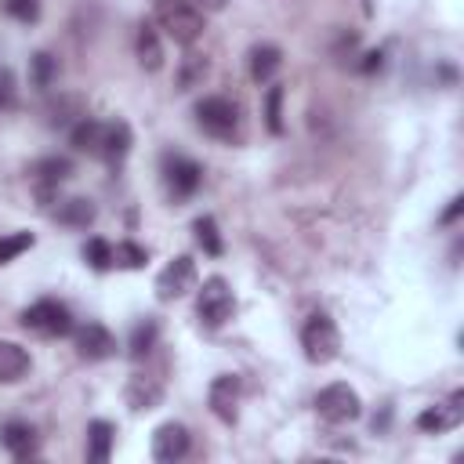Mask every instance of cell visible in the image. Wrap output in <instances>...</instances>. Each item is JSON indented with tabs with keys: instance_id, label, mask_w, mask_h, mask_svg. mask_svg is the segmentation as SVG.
<instances>
[{
	"instance_id": "6da1fadb",
	"label": "cell",
	"mask_w": 464,
	"mask_h": 464,
	"mask_svg": "<svg viewBox=\"0 0 464 464\" xmlns=\"http://www.w3.org/2000/svg\"><path fill=\"white\" fill-rule=\"evenodd\" d=\"M156 22L181 47H188L203 36V11L188 0H156Z\"/></svg>"
},
{
	"instance_id": "7a4b0ae2",
	"label": "cell",
	"mask_w": 464,
	"mask_h": 464,
	"mask_svg": "<svg viewBox=\"0 0 464 464\" xmlns=\"http://www.w3.org/2000/svg\"><path fill=\"white\" fill-rule=\"evenodd\" d=\"M196 123H199L210 138L232 141V138L239 134V109H236V102H228V98L210 94V98H199V102H196Z\"/></svg>"
},
{
	"instance_id": "3957f363",
	"label": "cell",
	"mask_w": 464,
	"mask_h": 464,
	"mask_svg": "<svg viewBox=\"0 0 464 464\" xmlns=\"http://www.w3.org/2000/svg\"><path fill=\"white\" fill-rule=\"evenodd\" d=\"M232 308H236V297H232L228 283H225L221 276L203 279L199 297H196V315H199V323L210 326V330H218V326H225V323L232 319Z\"/></svg>"
},
{
	"instance_id": "277c9868",
	"label": "cell",
	"mask_w": 464,
	"mask_h": 464,
	"mask_svg": "<svg viewBox=\"0 0 464 464\" xmlns=\"http://www.w3.org/2000/svg\"><path fill=\"white\" fill-rule=\"evenodd\" d=\"M301 348H304V355H308L312 362H330V359H337V352H341V334H337L334 319L323 315V312L308 315V323L301 326Z\"/></svg>"
},
{
	"instance_id": "5b68a950",
	"label": "cell",
	"mask_w": 464,
	"mask_h": 464,
	"mask_svg": "<svg viewBox=\"0 0 464 464\" xmlns=\"http://www.w3.org/2000/svg\"><path fill=\"white\" fill-rule=\"evenodd\" d=\"M22 326L33 330V334H40V337H65L72 330V315H69V308L62 301L44 297V301H33L22 312Z\"/></svg>"
},
{
	"instance_id": "8992f818",
	"label": "cell",
	"mask_w": 464,
	"mask_h": 464,
	"mask_svg": "<svg viewBox=\"0 0 464 464\" xmlns=\"http://www.w3.org/2000/svg\"><path fill=\"white\" fill-rule=\"evenodd\" d=\"M315 410H319V417L323 420H330V424H348V420H355L359 413H362V399H359V392L355 388H348V384H326L319 395H315Z\"/></svg>"
},
{
	"instance_id": "52a82bcc",
	"label": "cell",
	"mask_w": 464,
	"mask_h": 464,
	"mask_svg": "<svg viewBox=\"0 0 464 464\" xmlns=\"http://www.w3.org/2000/svg\"><path fill=\"white\" fill-rule=\"evenodd\" d=\"M163 181H167V192L174 199H188L203 181V167L196 160H188V156L167 152L163 156Z\"/></svg>"
},
{
	"instance_id": "ba28073f",
	"label": "cell",
	"mask_w": 464,
	"mask_h": 464,
	"mask_svg": "<svg viewBox=\"0 0 464 464\" xmlns=\"http://www.w3.org/2000/svg\"><path fill=\"white\" fill-rule=\"evenodd\" d=\"M192 286H196V261H192L188 254H178V257L160 272V279H156V294H160L163 301H174V297L188 294Z\"/></svg>"
},
{
	"instance_id": "9c48e42d",
	"label": "cell",
	"mask_w": 464,
	"mask_h": 464,
	"mask_svg": "<svg viewBox=\"0 0 464 464\" xmlns=\"http://www.w3.org/2000/svg\"><path fill=\"white\" fill-rule=\"evenodd\" d=\"M185 453H188V431H185V424L167 420V424H160V428L152 431V460L174 464V460H181Z\"/></svg>"
},
{
	"instance_id": "30bf717a",
	"label": "cell",
	"mask_w": 464,
	"mask_h": 464,
	"mask_svg": "<svg viewBox=\"0 0 464 464\" xmlns=\"http://www.w3.org/2000/svg\"><path fill=\"white\" fill-rule=\"evenodd\" d=\"M116 352V337L102 326V323H87L76 330V355L87 362H102Z\"/></svg>"
},
{
	"instance_id": "8fae6325",
	"label": "cell",
	"mask_w": 464,
	"mask_h": 464,
	"mask_svg": "<svg viewBox=\"0 0 464 464\" xmlns=\"http://www.w3.org/2000/svg\"><path fill=\"white\" fill-rule=\"evenodd\" d=\"M207 399H210V410H214L225 424H232L236 413H239V410H236V406H239V377H236V373H221V377H214Z\"/></svg>"
},
{
	"instance_id": "7c38bea8",
	"label": "cell",
	"mask_w": 464,
	"mask_h": 464,
	"mask_svg": "<svg viewBox=\"0 0 464 464\" xmlns=\"http://www.w3.org/2000/svg\"><path fill=\"white\" fill-rule=\"evenodd\" d=\"M72 174V163L65 156H44L36 167H33V181H36V192L44 199H51L58 192V185H65Z\"/></svg>"
},
{
	"instance_id": "4fadbf2b",
	"label": "cell",
	"mask_w": 464,
	"mask_h": 464,
	"mask_svg": "<svg viewBox=\"0 0 464 464\" xmlns=\"http://www.w3.org/2000/svg\"><path fill=\"white\" fill-rule=\"evenodd\" d=\"M0 446H4L11 457H18V460L33 457V453H36V431H33V424H25V420H7V424L0 428Z\"/></svg>"
},
{
	"instance_id": "5bb4252c",
	"label": "cell",
	"mask_w": 464,
	"mask_h": 464,
	"mask_svg": "<svg viewBox=\"0 0 464 464\" xmlns=\"http://www.w3.org/2000/svg\"><path fill=\"white\" fill-rule=\"evenodd\" d=\"M279 65H283V51L276 47V44H257L254 51H250V80L261 87V83H272L276 80V72H279Z\"/></svg>"
},
{
	"instance_id": "9a60e30c",
	"label": "cell",
	"mask_w": 464,
	"mask_h": 464,
	"mask_svg": "<svg viewBox=\"0 0 464 464\" xmlns=\"http://www.w3.org/2000/svg\"><path fill=\"white\" fill-rule=\"evenodd\" d=\"M54 218H58V225H65V228H87V225H94L98 210H94V203H91L87 196H72V199H62V203H58Z\"/></svg>"
},
{
	"instance_id": "2e32d148",
	"label": "cell",
	"mask_w": 464,
	"mask_h": 464,
	"mask_svg": "<svg viewBox=\"0 0 464 464\" xmlns=\"http://www.w3.org/2000/svg\"><path fill=\"white\" fill-rule=\"evenodd\" d=\"M134 51H138V65H141L145 72H160V69H163V44H160V33H156L152 25H141V29H138Z\"/></svg>"
},
{
	"instance_id": "e0dca14e",
	"label": "cell",
	"mask_w": 464,
	"mask_h": 464,
	"mask_svg": "<svg viewBox=\"0 0 464 464\" xmlns=\"http://www.w3.org/2000/svg\"><path fill=\"white\" fill-rule=\"evenodd\" d=\"M29 373V352L14 341H0V381L14 384Z\"/></svg>"
},
{
	"instance_id": "ac0fdd59",
	"label": "cell",
	"mask_w": 464,
	"mask_h": 464,
	"mask_svg": "<svg viewBox=\"0 0 464 464\" xmlns=\"http://www.w3.org/2000/svg\"><path fill=\"white\" fill-rule=\"evenodd\" d=\"M112 439H116V428L109 420H91V428H87V460L105 464L109 453H112Z\"/></svg>"
},
{
	"instance_id": "d6986e66",
	"label": "cell",
	"mask_w": 464,
	"mask_h": 464,
	"mask_svg": "<svg viewBox=\"0 0 464 464\" xmlns=\"http://www.w3.org/2000/svg\"><path fill=\"white\" fill-rule=\"evenodd\" d=\"M127 149H130V127H127L123 120H109L105 130H102V152H98V156H105V160H123Z\"/></svg>"
},
{
	"instance_id": "ffe728a7",
	"label": "cell",
	"mask_w": 464,
	"mask_h": 464,
	"mask_svg": "<svg viewBox=\"0 0 464 464\" xmlns=\"http://www.w3.org/2000/svg\"><path fill=\"white\" fill-rule=\"evenodd\" d=\"M160 395H163V388L152 377H145V373H134L130 384H127V402L134 410H152L160 402Z\"/></svg>"
},
{
	"instance_id": "44dd1931",
	"label": "cell",
	"mask_w": 464,
	"mask_h": 464,
	"mask_svg": "<svg viewBox=\"0 0 464 464\" xmlns=\"http://www.w3.org/2000/svg\"><path fill=\"white\" fill-rule=\"evenodd\" d=\"M102 130H105V123H102V120L83 116V120H76V123H72V145H76L80 152L98 156V152H102Z\"/></svg>"
},
{
	"instance_id": "7402d4cb",
	"label": "cell",
	"mask_w": 464,
	"mask_h": 464,
	"mask_svg": "<svg viewBox=\"0 0 464 464\" xmlns=\"http://www.w3.org/2000/svg\"><path fill=\"white\" fill-rule=\"evenodd\" d=\"M457 420H460V410L457 406H428L424 413H417V428L420 431H431V435L457 428Z\"/></svg>"
},
{
	"instance_id": "603a6c76",
	"label": "cell",
	"mask_w": 464,
	"mask_h": 464,
	"mask_svg": "<svg viewBox=\"0 0 464 464\" xmlns=\"http://www.w3.org/2000/svg\"><path fill=\"white\" fill-rule=\"evenodd\" d=\"M207 72H210L207 54H185L181 65H178V91H192V87H199V83L207 80Z\"/></svg>"
},
{
	"instance_id": "cb8c5ba5",
	"label": "cell",
	"mask_w": 464,
	"mask_h": 464,
	"mask_svg": "<svg viewBox=\"0 0 464 464\" xmlns=\"http://www.w3.org/2000/svg\"><path fill=\"white\" fill-rule=\"evenodd\" d=\"M47 116H51V127H69V123H76V120L87 116V112H83V98H80V94H65L62 102H54V105L47 109Z\"/></svg>"
},
{
	"instance_id": "d4e9b609",
	"label": "cell",
	"mask_w": 464,
	"mask_h": 464,
	"mask_svg": "<svg viewBox=\"0 0 464 464\" xmlns=\"http://www.w3.org/2000/svg\"><path fill=\"white\" fill-rule=\"evenodd\" d=\"M29 80H33V87L47 91V87L58 80V58H54V54H47V51L33 54V62H29Z\"/></svg>"
},
{
	"instance_id": "484cf974",
	"label": "cell",
	"mask_w": 464,
	"mask_h": 464,
	"mask_svg": "<svg viewBox=\"0 0 464 464\" xmlns=\"http://www.w3.org/2000/svg\"><path fill=\"white\" fill-rule=\"evenodd\" d=\"M192 232H196V239H199V246L207 250V254H221V232H218V221L210 218V214H203V218H196V225H192Z\"/></svg>"
},
{
	"instance_id": "4316f807",
	"label": "cell",
	"mask_w": 464,
	"mask_h": 464,
	"mask_svg": "<svg viewBox=\"0 0 464 464\" xmlns=\"http://www.w3.org/2000/svg\"><path fill=\"white\" fill-rule=\"evenodd\" d=\"M145 261H149V250L138 246V243H130V239H123V243L112 246V265H120V268H141Z\"/></svg>"
},
{
	"instance_id": "83f0119b",
	"label": "cell",
	"mask_w": 464,
	"mask_h": 464,
	"mask_svg": "<svg viewBox=\"0 0 464 464\" xmlns=\"http://www.w3.org/2000/svg\"><path fill=\"white\" fill-rule=\"evenodd\" d=\"M265 123L272 134H283V87L272 83L265 94Z\"/></svg>"
},
{
	"instance_id": "f1b7e54d",
	"label": "cell",
	"mask_w": 464,
	"mask_h": 464,
	"mask_svg": "<svg viewBox=\"0 0 464 464\" xmlns=\"http://www.w3.org/2000/svg\"><path fill=\"white\" fill-rule=\"evenodd\" d=\"M156 334H160V326H156L152 319L138 323V326H134V334H130V355H134V359L149 355V352H152V344H156Z\"/></svg>"
},
{
	"instance_id": "f546056e",
	"label": "cell",
	"mask_w": 464,
	"mask_h": 464,
	"mask_svg": "<svg viewBox=\"0 0 464 464\" xmlns=\"http://www.w3.org/2000/svg\"><path fill=\"white\" fill-rule=\"evenodd\" d=\"M83 261L91 265V268H98V272H105V268H112V246L105 243V239H87L83 243Z\"/></svg>"
},
{
	"instance_id": "4dcf8cb0",
	"label": "cell",
	"mask_w": 464,
	"mask_h": 464,
	"mask_svg": "<svg viewBox=\"0 0 464 464\" xmlns=\"http://www.w3.org/2000/svg\"><path fill=\"white\" fill-rule=\"evenodd\" d=\"M33 246V232H11V236H0V265L14 261L18 254H25Z\"/></svg>"
},
{
	"instance_id": "1f68e13d",
	"label": "cell",
	"mask_w": 464,
	"mask_h": 464,
	"mask_svg": "<svg viewBox=\"0 0 464 464\" xmlns=\"http://www.w3.org/2000/svg\"><path fill=\"white\" fill-rule=\"evenodd\" d=\"M7 11L18 22H36L40 18V0H7Z\"/></svg>"
},
{
	"instance_id": "d6a6232c",
	"label": "cell",
	"mask_w": 464,
	"mask_h": 464,
	"mask_svg": "<svg viewBox=\"0 0 464 464\" xmlns=\"http://www.w3.org/2000/svg\"><path fill=\"white\" fill-rule=\"evenodd\" d=\"M14 105V72L7 65H0V109Z\"/></svg>"
},
{
	"instance_id": "836d02e7",
	"label": "cell",
	"mask_w": 464,
	"mask_h": 464,
	"mask_svg": "<svg viewBox=\"0 0 464 464\" xmlns=\"http://www.w3.org/2000/svg\"><path fill=\"white\" fill-rule=\"evenodd\" d=\"M460 210H464V199H460V196H453V199H450V207L442 210V218H439V221H442V225H453V221L460 218Z\"/></svg>"
},
{
	"instance_id": "e575fe53",
	"label": "cell",
	"mask_w": 464,
	"mask_h": 464,
	"mask_svg": "<svg viewBox=\"0 0 464 464\" xmlns=\"http://www.w3.org/2000/svg\"><path fill=\"white\" fill-rule=\"evenodd\" d=\"M359 69H362V72H373V69H381V51H370V54H366V62H362Z\"/></svg>"
},
{
	"instance_id": "d590c367",
	"label": "cell",
	"mask_w": 464,
	"mask_h": 464,
	"mask_svg": "<svg viewBox=\"0 0 464 464\" xmlns=\"http://www.w3.org/2000/svg\"><path fill=\"white\" fill-rule=\"evenodd\" d=\"M196 4H199V7H207V11H221L228 0H196Z\"/></svg>"
}]
</instances>
